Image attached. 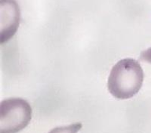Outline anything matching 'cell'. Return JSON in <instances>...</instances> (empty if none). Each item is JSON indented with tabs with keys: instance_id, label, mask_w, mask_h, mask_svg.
<instances>
[{
	"instance_id": "1",
	"label": "cell",
	"mask_w": 151,
	"mask_h": 133,
	"mask_svg": "<svg viewBox=\"0 0 151 133\" xmlns=\"http://www.w3.org/2000/svg\"><path fill=\"white\" fill-rule=\"evenodd\" d=\"M143 79V70L139 62L134 59H123L112 68L107 87L115 98L127 100L139 92Z\"/></svg>"
},
{
	"instance_id": "2",
	"label": "cell",
	"mask_w": 151,
	"mask_h": 133,
	"mask_svg": "<svg viewBox=\"0 0 151 133\" xmlns=\"http://www.w3.org/2000/svg\"><path fill=\"white\" fill-rule=\"evenodd\" d=\"M32 107L21 98H9L0 106V133H17L25 128L32 118Z\"/></svg>"
},
{
	"instance_id": "3",
	"label": "cell",
	"mask_w": 151,
	"mask_h": 133,
	"mask_svg": "<svg viewBox=\"0 0 151 133\" xmlns=\"http://www.w3.org/2000/svg\"><path fill=\"white\" fill-rule=\"evenodd\" d=\"M1 42H8L17 31L21 12L16 0H1Z\"/></svg>"
},
{
	"instance_id": "4",
	"label": "cell",
	"mask_w": 151,
	"mask_h": 133,
	"mask_svg": "<svg viewBox=\"0 0 151 133\" xmlns=\"http://www.w3.org/2000/svg\"><path fill=\"white\" fill-rule=\"evenodd\" d=\"M82 124L80 122L66 125V126L56 127L51 129L48 133H77L82 129Z\"/></svg>"
},
{
	"instance_id": "5",
	"label": "cell",
	"mask_w": 151,
	"mask_h": 133,
	"mask_svg": "<svg viewBox=\"0 0 151 133\" xmlns=\"http://www.w3.org/2000/svg\"><path fill=\"white\" fill-rule=\"evenodd\" d=\"M140 60L151 64V47L142 52L140 54Z\"/></svg>"
}]
</instances>
